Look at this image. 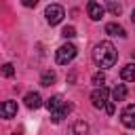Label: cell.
Listing matches in <instances>:
<instances>
[{"label":"cell","mask_w":135,"mask_h":135,"mask_svg":"<svg viewBox=\"0 0 135 135\" xmlns=\"http://www.w3.org/2000/svg\"><path fill=\"white\" fill-rule=\"evenodd\" d=\"M72 131H74V135H86L89 133V124L84 120H76L72 124Z\"/></svg>","instance_id":"obj_14"},{"label":"cell","mask_w":135,"mask_h":135,"mask_svg":"<svg viewBox=\"0 0 135 135\" xmlns=\"http://www.w3.org/2000/svg\"><path fill=\"white\" fill-rule=\"evenodd\" d=\"M120 78L122 80H135V63H127L120 70Z\"/></svg>","instance_id":"obj_12"},{"label":"cell","mask_w":135,"mask_h":135,"mask_svg":"<svg viewBox=\"0 0 135 135\" xmlns=\"http://www.w3.org/2000/svg\"><path fill=\"white\" fill-rule=\"evenodd\" d=\"M86 13H89V17H91L93 21H99V19L103 17V6H101L99 2H95V0H91V2L86 4Z\"/></svg>","instance_id":"obj_7"},{"label":"cell","mask_w":135,"mask_h":135,"mask_svg":"<svg viewBox=\"0 0 135 135\" xmlns=\"http://www.w3.org/2000/svg\"><path fill=\"white\" fill-rule=\"evenodd\" d=\"M70 112H72V103H65V108H63V110H59V112H53V114H51V120H53V122H61Z\"/></svg>","instance_id":"obj_11"},{"label":"cell","mask_w":135,"mask_h":135,"mask_svg":"<svg viewBox=\"0 0 135 135\" xmlns=\"http://www.w3.org/2000/svg\"><path fill=\"white\" fill-rule=\"evenodd\" d=\"M55 80H57V74H55V72H51V70H49V72H44V74L40 76V84H42V86H51Z\"/></svg>","instance_id":"obj_15"},{"label":"cell","mask_w":135,"mask_h":135,"mask_svg":"<svg viewBox=\"0 0 135 135\" xmlns=\"http://www.w3.org/2000/svg\"><path fill=\"white\" fill-rule=\"evenodd\" d=\"M120 122L127 129H135V105H127L120 112Z\"/></svg>","instance_id":"obj_5"},{"label":"cell","mask_w":135,"mask_h":135,"mask_svg":"<svg viewBox=\"0 0 135 135\" xmlns=\"http://www.w3.org/2000/svg\"><path fill=\"white\" fill-rule=\"evenodd\" d=\"M112 97H114V101H124V97H127V86H124V84H116L114 91H112Z\"/></svg>","instance_id":"obj_13"},{"label":"cell","mask_w":135,"mask_h":135,"mask_svg":"<svg viewBox=\"0 0 135 135\" xmlns=\"http://www.w3.org/2000/svg\"><path fill=\"white\" fill-rule=\"evenodd\" d=\"M114 110H116V105H114L112 101H108V103H105V112H108V114H114Z\"/></svg>","instance_id":"obj_21"},{"label":"cell","mask_w":135,"mask_h":135,"mask_svg":"<svg viewBox=\"0 0 135 135\" xmlns=\"http://www.w3.org/2000/svg\"><path fill=\"white\" fill-rule=\"evenodd\" d=\"M13 135H23V129H17V131H15Z\"/></svg>","instance_id":"obj_22"},{"label":"cell","mask_w":135,"mask_h":135,"mask_svg":"<svg viewBox=\"0 0 135 135\" xmlns=\"http://www.w3.org/2000/svg\"><path fill=\"white\" fill-rule=\"evenodd\" d=\"M118 59V53H116V46L110 42V40H101L95 49H93V61L97 68H112Z\"/></svg>","instance_id":"obj_1"},{"label":"cell","mask_w":135,"mask_h":135,"mask_svg":"<svg viewBox=\"0 0 135 135\" xmlns=\"http://www.w3.org/2000/svg\"><path fill=\"white\" fill-rule=\"evenodd\" d=\"M103 82H105V74H103V72H97V74H93V84H97V86H103Z\"/></svg>","instance_id":"obj_19"},{"label":"cell","mask_w":135,"mask_h":135,"mask_svg":"<svg viewBox=\"0 0 135 135\" xmlns=\"http://www.w3.org/2000/svg\"><path fill=\"white\" fill-rule=\"evenodd\" d=\"M131 19H133V23H135V11H133V15H131Z\"/></svg>","instance_id":"obj_23"},{"label":"cell","mask_w":135,"mask_h":135,"mask_svg":"<svg viewBox=\"0 0 135 135\" xmlns=\"http://www.w3.org/2000/svg\"><path fill=\"white\" fill-rule=\"evenodd\" d=\"M17 114V101H0V118H4V120H8V118H13Z\"/></svg>","instance_id":"obj_6"},{"label":"cell","mask_w":135,"mask_h":135,"mask_svg":"<svg viewBox=\"0 0 135 135\" xmlns=\"http://www.w3.org/2000/svg\"><path fill=\"white\" fill-rule=\"evenodd\" d=\"M23 101H25V105H27L30 110H38V108L42 105V97H40L38 93H34V91H32V93H27Z\"/></svg>","instance_id":"obj_9"},{"label":"cell","mask_w":135,"mask_h":135,"mask_svg":"<svg viewBox=\"0 0 135 135\" xmlns=\"http://www.w3.org/2000/svg\"><path fill=\"white\" fill-rule=\"evenodd\" d=\"M65 103H68V101H63V97H61V95H53V97H49V99H46V108H49V112H51V114H53V112H59Z\"/></svg>","instance_id":"obj_8"},{"label":"cell","mask_w":135,"mask_h":135,"mask_svg":"<svg viewBox=\"0 0 135 135\" xmlns=\"http://www.w3.org/2000/svg\"><path fill=\"white\" fill-rule=\"evenodd\" d=\"M105 34H110V36H122V38L127 36L124 34V27L118 25V23H108L105 25Z\"/></svg>","instance_id":"obj_10"},{"label":"cell","mask_w":135,"mask_h":135,"mask_svg":"<svg viewBox=\"0 0 135 135\" xmlns=\"http://www.w3.org/2000/svg\"><path fill=\"white\" fill-rule=\"evenodd\" d=\"M0 74H2L4 78H11V76L15 74V65H13V63H4V65L0 68Z\"/></svg>","instance_id":"obj_17"},{"label":"cell","mask_w":135,"mask_h":135,"mask_svg":"<svg viewBox=\"0 0 135 135\" xmlns=\"http://www.w3.org/2000/svg\"><path fill=\"white\" fill-rule=\"evenodd\" d=\"M21 4H23V6H27V8H32V6H36V4H38V0H21Z\"/></svg>","instance_id":"obj_20"},{"label":"cell","mask_w":135,"mask_h":135,"mask_svg":"<svg viewBox=\"0 0 135 135\" xmlns=\"http://www.w3.org/2000/svg\"><path fill=\"white\" fill-rule=\"evenodd\" d=\"M44 17H46V23H49V25H57V23L63 21L65 11H63L59 4H49L46 11H44Z\"/></svg>","instance_id":"obj_3"},{"label":"cell","mask_w":135,"mask_h":135,"mask_svg":"<svg viewBox=\"0 0 135 135\" xmlns=\"http://www.w3.org/2000/svg\"><path fill=\"white\" fill-rule=\"evenodd\" d=\"M76 46L72 44V42H65V44H61L59 49H57V53H55V59H57V63L59 65H68L74 57H76Z\"/></svg>","instance_id":"obj_2"},{"label":"cell","mask_w":135,"mask_h":135,"mask_svg":"<svg viewBox=\"0 0 135 135\" xmlns=\"http://www.w3.org/2000/svg\"><path fill=\"white\" fill-rule=\"evenodd\" d=\"M105 8H108L112 15H116V17H118V15H120V11H122V6H120L116 0H105Z\"/></svg>","instance_id":"obj_16"},{"label":"cell","mask_w":135,"mask_h":135,"mask_svg":"<svg viewBox=\"0 0 135 135\" xmlns=\"http://www.w3.org/2000/svg\"><path fill=\"white\" fill-rule=\"evenodd\" d=\"M108 97H110V91H108L105 86H97V89L91 93V101H93L95 108H105Z\"/></svg>","instance_id":"obj_4"},{"label":"cell","mask_w":135,"mask_h":135,"mask_svg":"<svg viewBox=\"0 0 135 135\" xmlns=\"http://www.w3.org/2000/svg\"><path fill=\"white\" fill-rule=\"evenodd\" d=\"M61 36H63L65 40H68V38H74V36H76V27H74V25H65V27L61 30Z\"/></svg>","instance_id":"obj_18"}]
</instances>
